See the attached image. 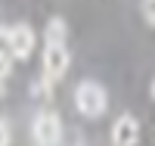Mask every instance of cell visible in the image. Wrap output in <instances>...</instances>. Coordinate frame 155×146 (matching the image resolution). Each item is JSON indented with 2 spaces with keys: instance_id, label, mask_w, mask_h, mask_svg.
<instances>
[{
  "instance_id": "cell-2",
  "label": "cell",
  "mask_w": 155,
  "mask_h": 146,
  "mask_svg": "<svg viewBox=\"0 0 155 146\" xmlns=\"http://www.w3.org/2000/svg\"><path fill=\"white\" fill-rule=\"evenodd\" d=\"M31 137L37 146H56L62 140V118L53 109H44L34 115V124H31Z\"/></svg>"
},
{
  "instance_id": "cell-7",
  "label": "cell",
  "mask_w": 155,
  "mask_h": 146,
  "mask_svg": "<svg viewBox=\"0 0 155 146\" xmlns=\"http://www.w3.org/2000/svg\"><path fill=\"white\" fill-rule=\"evenodd\" d=\"M6 56H12L9 53V31L0 25V59H6Z\"/></svg>"
},
{
  "instance_id": "cell-11",
  "label": "cell",
  "mask_w": 155,
  "mask_h": 146,
  "mask_svg": "<svg viewBox=\"0 0 155 146\" xmlns=\"http://www.w3.org/2000/svg\"><path fill=\"white\" fill-rule=\"evenodd\" d=\"M152 100H155V78H152Z\"/></svg>"
},
{
  "instance_id": "cell-4",
  "label": "cell",
  "mask_w": 155,
  "mask_h": 146,
  "mask_svg": "<svg viewBox=\"0 0 155 146\" xmlns=\"http://www.w3.org/2000/svg\"><path fill=\"white\" fill-rule=\"evenodd\" d=\"M112 143L115 146H137L140 143V121L134 115H121L112 124Z\"/></svg>"
},
{
  "instance_id": "cell-10",
  "label": "cell",
  "mask_w": 155,
  "mask_h": 146,
  "mask_svg": "<svg viewBox=\"0 0 155 146\" xmlns=\"http://www.w3.org/2000/svg\"><path fill=\"white\" fill-rule=\"evenodd\" d=\"M9 59H0V93H3V87H6V78H9Z\"/></svg>"
},
{
  "instance_id": "cell-9",
  "label": "cell",
  "mask_w": 155,
  "mask_h": 146,
  "mask_svg": "<svg viewBox=\"0 0 155 146\" xmlns=\"http://www.w3.org/2000/svg\"><path fill=\"white\" fill-rule=\"evenodd\" d=\"M143 19L155 25V0H143Z\"/></svg>"
},
{
  "instance_id": "cell-3",
  "label": "cell",
  "mask_w": 155,
  "mask_h": 146,
  "mask_svg": "<svg viewBox=\"0 0 155 146\" xmlns=\"http://www.w3.org/2000/svg\"><path fill=\"white\" fill-rule=\"evenodd\" d=\"M68 62H71V56H68L65 44H47V50H44V81L47 84L62 81L65 72H68Z\"/></svg>"
},
{
  "instance_id": "cell-5",
  "label": "cell",
  "mask_w": 155,
  "mask_h": 146,
  "mask_svg": "<svg viewBox=\"0 0 155 146\" xmlns=\"http://www.w3.org/2000/svg\"><path fill=\"white\" fill-rule=\"evenodd\" d=\"M34 50V31L28 25H12L9 28V53L16 59H28Z\"/></svg>"
},
{
  "instance_id": "cell-1",
  "label": "cell",
  "mask_w": 155,
  "mask_h": 146,
  "mask_svg": "<svg viewBox=\"0 0 155 146\" xmlns=\"http://www.w3.org/2000/svg\"><path fill=\"white\" fill-rule=\"evenodd\" d=\"M74 106L84 118H99L106 115L109 109V97H106V87L96 84V81H81L74 87Z\"/></svg>"
},
{
  "instance_id": "cell-6",
  "label": "cell",
  "mask_w": 155,
  "mask_h": 146,
  "mask_svg": "<svg viewBox=\"0 0 155 146\" xmlns=\"http://www.w3.org/2000/svg\"><path fill=\"white\" fill-rule=\"evenodd\" d=\"M65 19H50L47 22V31H44V37H47V44H65Z\"/></svg>"
},
{
  "instance_id": "cell-8",
  "label": "cell",
  "mask_w": 155,
  "mask_h": 146,
  "mask_svg": "<svg viewBox=\"0 0 155 146\" xmlns=\"http://www.w3.org/2000/svg\"><path fill=\"white\" fill-rule=\"evenodd\" d=\"M12 143V131L6 124V118H0V146H9Z\"/></svg>"
}]
</instances>
